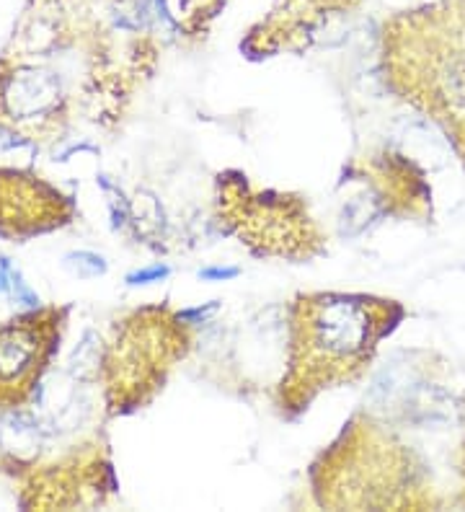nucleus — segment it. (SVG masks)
Segmentation results:
<instances>
[{
	"label": "nucleus",
	"instance_id": "nucleus-1",
	"mask_svg": "<svg viewBox=\"0 0 465 512\" xmlns=\"http://www.w3.org/2000/svg\"><path fill=\"white\" fill-rule=\"evenodd\" d=\"M393 303L362 295H313L300 306L292 344L290 399L308 404L318 388L349 381L370 360L375 342L391 331Z\"/></svg>",
	"mask_w": 465,
	"mask_h": 512
},
{
	"label": "nucleus",
	"instance_id": "nucleus-3",
	"mask_svg": "<svg viewBox=\"0 0 465 512\" xmlns=\"http://www.w3.org/2000/svg\"><path fill=\"white\" fill-rule=\"evenodd\" d=\"M65 324V306L37 308L0 324V412L21 409L34 399Z\"/></svg>",
	"mask_w": 465,
	"mask_h": 512
},
{
	"label": "nucleus",
	"instance_id": "nucleus-5",
	"mask_svg": "<svg viewBox=\"0 0 465 512\" xmlns=\"http://www.w3.org/2000/svg\"><path fill=\"white\" fill-rule=\"evenodd\" d=\"M75 205L34 171L0 169V236L11 241L73 223Z\"/></svg>",
	"mask_w": 465,
	"mask_h": 512
},
{
	"label": "nucleus",
	"instance_id": "nucleus-6",
	"mask_svg": "<svg viewBox=\"0 0 465 512\" xmlns=\"http://www.w3.org/2000/svg\"><path fill=\"white\" fill-rule=\"evenodd\" d=\"M62 264L78 280H91V277H99L106 272V262L93 251H73L62 259Z\"/></svg>",
	"mask_w": 465,
	"mask_h": 512
},
{
	"label": "nucleus",
	"instance_id": "nucleus-8",
	"mask_svg": "<svg viewBox=\"0 0 465 512\" xmlns=\"http://www.w3.org/2000/svg\"><path fill=\"white\" fill-rule=\"evenodd\" d=\"M202 280H210V282H223V280H233L238 277V269L236 267H210V269H202L199 272Z\"/></svg>",
	"mask_w": 465,
	"mask_h": 512
},
{
	"label": "nucleus",
	"instance_id": "nucleus-7",
	"mask_svg": "<svg viewBox=\"0 0 465 512\" xmlns=\"http://www.w3.org/2000/svg\"><path fill=\"white\" fill-rule=\"evenodd\" d=\"M163 277H168V267H163V264H155V267L137 269V272H132V275L127 277V282H130V285H148V282H161Z\"/></svg>",
	"mask_w": 465,
	"mask_h": 512
},
{
	"label": "nucleus",
	"instance_id": "nucleus-2",
	"mask_svg": "<svg viewBox=\"0 0 465 512\" xmlns=\"http://www.w3.org/2000/svg\"><path fill=\"white\" fill-rule=\"evenodd\" d=\"M168 321L161 308H145L117 321L101 357V378L109 414L137 409L161 386L163 370L184 350L168 342ZM179 337V334H176Z\"/></svg>",
	"mask_w": 465,
	"mask_h": 512
},
{
	"label": "nucleus",
	"instance_id": "nucleus-4",
	"mask_svg": "<svg viewBox=\"0 0 465 512\" xmlns=\"http://www.w3.org/2000/svg\"><path fill=\"white\" fill-rule=\"evenodd\" d=\"M16 466L19 471L13 469V479H19V505L34 510L101 505L104 492H109L106 481L112 479L106 445L99 440H88L62 461Z\"/></svg>",
	"mask_w": 465,
	"mask_h": 512
}]
</instances>
